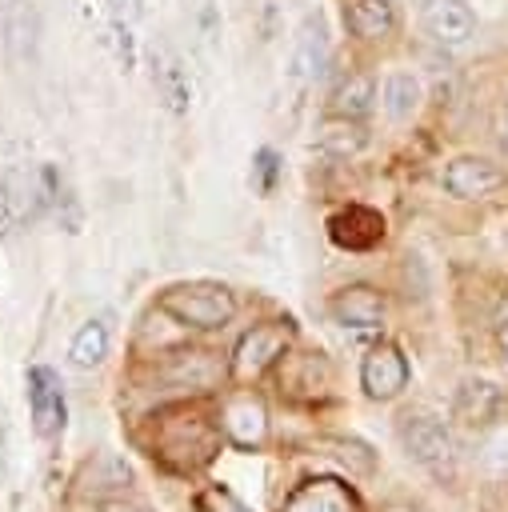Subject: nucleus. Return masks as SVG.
<instances>
[{
    "mask_svg": "<svg viewBox=\"0 0 508 512\" xmlns=\"http://www.w3.org/2000/svg\"><path fill=\"white\" fill-rule=\"evenodd\" d=\"M160 308L168 316H176L180 324H192V328H220L232 320L236 312V300L228 288L220 284H180V288H168L160 296Z\"/></svg>",
    "mask_w": 508,
    "mask_h": 512,
    "instance_id": "obj_1",
    "label": "nucleus"
},
{
    "mask_svg": "<svg viewBox=\"0 0 508 512\" xmlns=\"http://www.w3.org/2000/svg\"><path fill=\"white\" fill-rule=\"evenodd\" d=\"M400 440H404L408 456L416 464H424L428 472H436V476H448L452 472L456 444H452V432H448V424L440 416H432V412H404Z\"/></svg>",
    "mask_w": 508,
    "mask_h": 512,
    "instance_id": "obj_2",
    "label": "nucleus"
},
{
    "mask_svg": "<svg viewBox=\"0 0 508 512\" xmlns=\"http://www.w3.org/2000/svg\"><path fill=\"white\" fill-rule=\"evenodd\" d=\"M440 184L456 200H480V196H488V192H496L504 184V168L492 164L488 156H456V160L444 164Z\"/></svg>",
    "mask_w": 508,
    "mask_h": 512,
    "instance_id": "obj_3",
    "label": "nucleus"
},
{
    "mask_svg": "<svg viewBox=\"0 0 508 512\" xmlns=\"http://www.w3.org/2000/svg\"><path fill=\"white\" fill-rule=\"evenodd\" d=\"M420 28L428 40H436L444 48H460L472 40L476 16L464 0H424L420 4Z\"/></svg>",
    "mask_w": 508,
    "mask_h": 512,
    "instance_id": "obj_4",
    "label": "nucleus"
},
{
    "mask_svg": "<svg viewBox=\"0 0 508 512\" xmlns=\"http://www.w3.org/2000/svg\"><path fill=\"white\" fill-rule=\"evenodd\" d=\"M360 384L376 400H392L408 384V360L392 344H376L360 364Z\"/></svg>",
    "mask_w": 508,
    "mask_h": 512,
    "instance_id": "obj_5",
    "label": "nucleus"
},
{
    "mask_svg": "<svg viewBox=\"0 0 508 512\" xmlns=\"http://www.w3.org/2000/svg\"><path fill=\"white\" fill-rule=\"evenodd\" d=\"M0 36L16 60H32L40 44V12L32 0H0Z\"/></svg>",
    "mask_w": 508,
    "mask_h": 512,
    "instance_id": "obj_6",
    "label": "nucleus"
},
{
    "mask_svg": "<svg viewBox=\"0 0 508 512\" xmlns=\"http://www.w3.org/2000/svg\"><path fill=\"white\" fill-rule=\"evenodd\" d=\"M28 404H32V420L40 436H56L64 428V396H60V380L48 368H32L28 372Z\"/></svg>",
    "mask_w": 508,
    "mask_h": 512,
    "instance_id": "obj_7",
    "label": "nucleus"
},
{
    "mask_svg": "<svg viewBox=\"0 0 508 512\" xmlns=\"http://www.w3.org/2000/svg\"><path fill=\"white\" fill-rule=\"evenodd\" d=\"M328 232H332V240H336L340 248L364 252V248L380 244V236H384V216L372 212V208H360V204H356V208H344L340 216H332Z\"/></svg>",
    "mask_w": 508,
    "mask_h": 512,
    "instance_id": "obj_8",
    "label": "nucleus"
},
{
    "mask_svg": "<svg viewBox=\"0 0 508 512\" xmlns=\"http://www.w3.org/2000/svg\"><path fill=\"white\" fill-rule=\"evenodd\" d=\"M324 60H328V40H324V20L320 16H308L300 24V36H296V48H292V80L308 84L324 72Z\"/></svg>",
    "mask_w": 508,
    "mask_h": 512,
    "instance_id": "obj_9",
    "label": "nucleus"
},
{
    "mask_svg": "<svg viewBox=\"0 0 508 512\" xmlns=\"http://www.w3.org/2000/svg\"><path fill=\"white\" fill-rule=\"evenodd\" d=\"M44 184L28 168H8L4 172V212L12 220H36L44 208Z\"/></svg>",
    "mask_w": 508,
    "mask_h": 512,
    "instance_id": "obj_10",
    "label": "nucleus"
},
{
    "mask_svg": "<svg viewBox=\"0 0 508 512\" xmlns=\"http://www.w3.org/2000/svg\"><path fill=\"white\" fill-rule=\"evenodd\" d=\"M152 84H156L160 100H164L172 112H184V108H188V96H192L188 72H184V64H180L168 48H152Z\"/></svg>",
    "mask_w": 508,
    "mask_h": 512,
    "instance_id": "obj_11",
    "label": "nucleus"
},
{
    "mask_svg": "<svg viewBox=\"0 0 508 512\" xmlns=\"http://www.w3.org/2000/svg\"><path fill=\"white\" fill-rule=\"evenodd\" d=\"M496 412H500V392H496L492 384H484V380H468V384L456 392L452 416H456L460 424H468V428H484V424L496 420Z\"/></svg>",
    "mask_w": 508,
    "mask_h": 512,
    "instance_id": "obj_12",
    "label": "nucleus"
},
{
    "mask_svg": "<svg viewBox=\"0 0 508 512\" xmlns=\"http://www.w3.org/2000/svg\"><path fill=\"white\" fill-rule=\"evenodd\" d=\"M332 316H336L340 324H352V328H376V324L384 320V300H380L372 288L356 284V288H344V292L332 300Z\"/></svg>",
    "mask_w": 508,
    "mask_h": 512,
    "instance_id": "obj_13",
    "label": "nucleus"
},
{
    "mask_svg": "<svg viewBox=\"0 0 508 512\" xmlns=\"http://www.w3.org/2000/svg\"><path fill=\"white\" fill-rule=\"evenodd\" d=\"M348 24L360 40H388L396 32V4L392 0H352Z\"/></svg>",
    "mask_w": 508,
    "mask_h": 512,
    "instance_id": "obj_14",
    "label": "nucleus"
},
{
    "mask_svg": "<svg viewBox=\"0 0 508 512\" xmlns=\"http://www.w3.org/2000/svg\"><path fill=\"white\" fill-rule=\"evenodd\" d=\"M420 100H424V88H420V80H416L412 72H388V76H384L380 104H384L388 120H396V124L412 120L416 108H420Z\"/></svg>",
    "mask_w": 508,
    "mask_h": 512,
    "instance_id": "obj_15",
    "label": "nucleus"
},
{
    "mask_svg": "<svg viewBox=\"0 0 508 512\" xmlns=\"http://www.w3.org/2000/svg\"><path fill=\"white\" fill-rule=\"evenodd\" d=\"M276 356H284V332L280 328H252L244 340H240V348H236V368L248 376H256L264 364H272Z\"/></svg>",
    "mask_w": 508,
    "mask_h": 512,
    "instance_id": "obj_16",
    "label": "nucleus"
},
{
    "mask_svg": "<svg viewBox=\"0 0 508 512\" xmlns=\"http://www.w3.org/2000/svg\"><path fill=\"white\" fill-rule=\"evenodd\" d=\"M316 144H320L328 156H356L360 144H364V128H360L352 116H332V120L320 124Z\"/></svg>",
    "mask_w": 508,
    "mask_h": 512,
    "instance_id": "obj_17",
    "label": "nucleus"
},
{
    "mask_svg": "<svg viewBox=\"0 0 508 512\" xmlns=\"http://www.w3.org/2000/svg\"><path fill=\"white\" fill-rule=\"evenodd\" d=\"M372 100H376V84H372V76H352V80L336 92V112L360 120V116H368Z\"/></svg>",
    "mask_w": 508,
    "mask_h": 512,
    "instance_id": "obj_18",
    "label": "nucleus"
},
{
    "mask_svg": "<svg viewBox=\"0 0 508 512\" xmlns=\"http://www.w3.org/2000/svg\"><path fill=\"white\" fill-rule=\"evenodd\" d=\"M104 352H108V328H104L100 320H88V324L76 332V340H72V360H76L80 368H92V364L104 360Z\"/></svg>",
    "mask_w": 508,
    "mask_h": 512,
    "instance_id": "obj_19",
    "label": "nucleus"
},
{
    "mask_svg": "<svg viewBox=\"0 0 508 512\" xmlns=\"http://www.w3.org/2000/svg\"><path fill=\"white\" fill-rule=\"evenodd\" d=\"M104 8H108V20L120 28H132L144 16V0H104Z\"/></svg>",
    "mask_w": 508,
    "mask_h": 512,
    "instance_id": "obj_20",
    "label": "nucleus"
},
{
    "mask_svg": "<svg viewBox=\"0 0 508 512\" xmlns=\"http://www.w3.org/2000/svg\"><path fill=\"white\" fill-rule=\"evenodd\" d=\"M112 44H116V56H120L124 72H132V64H136V44H132V28H120V24H112Z\"/></svg>",
    "mask_w": 508,
    "mask_h": 512,
    "instance_id": "obj_21",
    "label": "nucleus"
},
{
    "mask_svg": "<svg viewBox=\"0 0 508 512\" xmlns=\"http://www.w3.org/2000/svg\"><path fill=\"white\" fill-rule=\"evenodd\" d=\"M256 180H260V192H272V180H276V152H256Z\"/></svg>",
    "mask_w": 508,
    "mask_h": 512,
    "instance_id": "obj_22",
    "label": "nucleus"
},
{
    "mask_svg": "<svg viewBox=\"0 0 508 512\" xmlns=\"http://www.w3.org/2000/svg\"><path fill=\"white\" fill-rule=\"evenodd\" d=\"M496 344H500V352H504V360H508V304L496 312Z\"/></svg>",
    "mask_w": 508,
    "mask_h": 512,
    "instance_id": "obj_23",
    "label": "nucleus"
},
{
    "mask_svg": "<svg viewBox=\"0 0 508 512\" xmlns=\"http://www.w3.org/2000/svg\"><path fill=\"white\" fill-rule=\"evenodd\" d=\"M500 140H504V148H508V108H504V116H500Z\"/></svg>",
    "mask_w": 508,
    "mask_h": 512,
    "instance_id": "obj_24",
    "label": "nucleus"
},
{
    "mask_svg": "<svg viewBox=\"0 0 508 512\" xmlns=\"http://www.w3.org/2000/svg\"><path fill=\"white\" fill-rule=\"evenodd\" d=\"M104 512H144V508H132V504H112V508H104Z\"/></svg>",
    "mask_w": 508,
    "mask_h": 512,
    "instance_id": "obj_25",
    "label": "nucleus"
},
{
    "mask_svg": "<svg viewBox=\"0 0 508 512\" xmlns=\"http://www.w3.org/2000/svg\"><path fill=\"white\" fill-rule=\"evenodd\" d=\"M4 216H8V212H4V204H0V240H4Z\"/></svg>",
    "mask_w": 508,
    "mask_h": 512,
    "instance_id": "obj_26",
    "label": "nucleus"
}]
</instances>
